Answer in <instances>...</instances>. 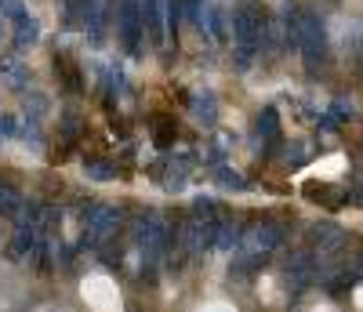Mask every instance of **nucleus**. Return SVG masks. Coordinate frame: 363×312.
Listing matches in <instances>:
<instances>
[{"mask_svg": "<svg viewBox=\"0 0 363 312\" xmlns=\"http://www.w3.org/2000/svg\"><path fill=\"white\" fill-rule=\"evenodd\" d=\"M229 33H233V62L236 69H251L258 51L269 44V22L255 0H240L236 11L229 15Z\"/></svg>", "mask_w": 363, "mask_h": 312, "instance_id": "nucleus-1", "label": "nucleus"}, {"mask_svg": "<svg viewBox=\"0 0 363 312\" xmlns=\"http://www.w3.org/2000/svg\"><path fill=\"white\" fill-rule=\"evenodd\" d=\"M131 236H135V247H138V255H142L145 265L164 262L167 251H171V240H174V233H171V225H167V218H164L160 211L138 214V222H135Z\"/></svg>", "mask_w": 363, "mask_h": 312, "instance_id": "nucleus-2", "label": "nucleus"}, {"mask_svg": "<svg viewBox=\"0 0 363 312\" xmlns=\"http://www.w3.org/2000/svg\"><path fill=\"white\" fill-rule=\"evenodd\" d=\"M298 51H301V62H306L309 73H316L327 58V33H323V22L313 11H301V18H298Z\"/></svg>", "mask_w": 363, "mask_h": 312, "instance_id": "nucleus-3", "label": "nucleus"}, {"mask_svg": "<svg viewBox=\"0 0 363 312\" xmlns=\"http://www.w3.org/2000/svg\"><path fill=\"white\" fill-rule=\"evenodd\" d=\"M80 222H84V243H102L120 229L124 214H120L116 207H109V204H91V207H84Z\"/></svg>", "mask_w": 363, "mask_h": 312, "instance_id": "nucleus-4", "label": "nucleus"}, {"mask_svg": "<svg viewBox=\"0 0 363 312\" xmlns=\"http://www.w3.org/2000/svg\"><path fill=\"white\" fill-rule=\"evenodd\" d=\"M116 37L124 44L128 55H142V11H138V0H116Z\"/></svg>", "mask_w": 363, "mask_h": 312, "instance_id": "nucleus-5", "label": "nucleus"}, {"mask_svg": "<svg viewBox=\"0 0 363 312\" xmlns=\"http://www.w3.org/2000/svg\"><path fill=\"white\" fill-rule=\"evenodd\" d=\"M309 284H316V255L313 251H294L284 258V287L287 291H306Z\"/></svg>", "mask_w": 363, "mask_h": 312, "instance_id": "nucleus-6", "label": "nucleus"}, {"mask_svg": "<svg viewBox=\"0 0 363 312\" xmlns=\"http://www.w3.org/2000/svg\"><path fill=\"white\" fill-rule=\"evenodd\" d=\"M138 11H142V29L153 48L167 44V0H138Z\"/></svg>", "mask_w": 363, "mask_h": 312, "instance_id": "nucleus-7", "label": "nucleus"}, {"mask_svg": "<svg viewBox=\"0 0 363 312\" xmlns=\"http://www.w3.org/2000/svg\"><path fill=\"white\" fill-rule=\"evenodd\" d=\"M284 247V229L277 225V222H262V225H255L244 240H240V251H251V255H277Z\"/></svg>", "mask_w": 363, "mask_h": 312, "instance_id": "nucleus-8", "label": "nucleus"}, {"mask_svg": "<svg viewBox=\"0 0 363 312\" xmlns=\"http://www.w3.org/2000/svg\"><path fill=\"white\" fill-rule=\"evenodd\" d=\"M196 33L207 37V40H215V44H225V40H229V15H225V8L215 4V0H203Z\"/></svg>", "mask_w": 363, "mask_h": 312, "instance_id": "nucleus-9", "label": "nucleus"}, {"mask_svg": "<svg viewBox=\"0 0 363 312\" xmlns=\"http://www.w3.org/2000/svg\"><path fill=\"white\" fill-rule=\"evenodd\" d=\"M342 243H345L342 225H330V222L309 225V247H313V255L330 258V255H338V251H342Z\"/></svg>", "mask_w": 363, "mask_h": 312, "instance_id": "nucleus-10", "label": "nucleus"}, {"mask_svg": "<svg viewBox=\"0 0 363 312\" xmlns=\"http://www.w3.org/2000/svg\"><path fill=\"white\" fill-rule=\"evenodd\" d=\"M189 113H193V120L203 123V128H215V123H218V99H215V91H193Z\"/></svg>", "mask_w": 363, "mask_h": 312, "instance_id": "nucleus-11", "label": "nucleus"}, {"mask_svg": "<svg viewBox=\"0 0 363 312\" xmlns=\"http://www.w3.org/2000/svg\"><path fill=\"white\" fill-rule=\"evenodd\" d=\"M37 247H40V233L15 229V236H11V243H8V258H11V262H33V258H37Z\"/></svg>", "mask_w": 363, "mask_h": 312, "instance_id": "nucleus-12", "label": "nucleus"}, {"mask_svg": "<svg viewBox=\"0 0 363 312\" xmlns=\"http://www.w3.org/2000/svg\"><path fill=\"white\" fill-rule=\"evenodd\" d=\"M11 29H15V48H18V51L33 48V44L40 40V22L29 15V11H22V15L11 22Z\"/></svg>", "mask_w": 363, "mask_h": 312, "instance_id": "nucleus-13", "label": "nucleus"}, {"mask_svg": "<svg viewBox=\"0 0 363 312\" xmlns=\"http://www.w3.org/2000/svg\"><path fill=\"white\" fill-rule=\"evenodd\" d=\"M0 77L8 80V87H15V91H22L26 87V80H29V73H26V66L15 58V55H8V58H0Z\"/></svg>", "mask_w": 363, "mask_h": 312, "instance_id": "nucleus-14", "label": "nucleus"}, {"mask_svg": "<svg viewBox=\"0 0 363 312\" xmlns=\"http://www.w3.org/2000/svg\"><path fill=\"white\" fill-rule=\"evenodd\" d=\"M236 247H240V229H236L233 222H225V218H222L218 236H215V251H222V255H233Z\"/></svg>", "mask_w": 363, "mask_h": 312, "instance_id": "nucleus-15", "label": "nucleus"}, {"mask_svg": "<svg viewBox=\"0 0 363 312\" xmlns=\"http://www.w3.org/2000/svg\"><path fill=\"white\" fill-rule=\"evenodd\" d=\"M22 204H26V196L15 189V185H8V182H0V214H18L22 211Z\"/></svg>", "mask_w": 363, "mask_h": 312, "instance_id": "nucleus-16", "label": "nucleus"}, {"mask_svg": "<svg viewBox=\"0 0 363 312\" xmlns=\"http://www.w3.org/2000/svg\"><path fill=\"white\" fill-rule=\"evenodd\" d=\"M84 174H87L91 182H116V164H109V160H91V164H84Z\"/></svg>", "mask_w": 363, "mask_h": 312, "instance_id": "nucleus-17", "label": "nucleus"}, {"mask_svg": "<svg viewBox=\"0 0 363 312\" xmlns=\"http://www.w3.org/2000/svg\"><path fill=\"white\" fill-rule=\"evenodd\" d=\"M258 135L262 138H280V113L277 109H262V116H258Z\"/></svg>", "mask_w": 363, "mask_h": 312, "instance_id": "nucleus-18", "label": "nucleus"}, {"mask_svg": "<svg viewBox=\"0 0 363 312\" xmlns=\"http://www.w3.org/2000/svg\"><path fill=\"white\" fill-rule=\"evenodd\" d=\"M44 113H48V99H44V95H29V99H26V120H29V123H40Z\"/></svg>", "mask_w": 363, "mask_h": 312, "instance_id": "nucleus-19", "label": "nucleus"}, {"mask_svg": "<svg viewBox=\"0 0 363 312\" xmlns=\"http://www.w3.org/2000/svg\"><path fill=\"white\" fill-rule=\"evenodd\" d=\"M215 174H218V182H222V185H225V189H244V185H247V182H244V178H240V174H236V171H225V167H222V164H218V167H215Z\"/></svg>", "mask_w": 363, "mask_h": 312, "instance_id": "nucleus-20", "label": "nucleus"}, {"mask_svg": "<svg viewBox=\"0 0 363 312\" xmlns=\"http://www.w3.org/2000/svg\"><path fill=\"white\" fill-rule=\"evenodd\" d=\"M356 269H359V272H363V255H359V262H356Z\"/></svg>", "mask_w": 363, "mask_h": 312, "instance_id": "nucleus-21", "label": "nucleus"}, {"mask_svg": "<svg viewBox=\"0 0 363 312\" xmlns=\"http://www.w3.org/2000/svg\"><path fill=\"white\" fill-rule=\"evenodd\" d=\"M0 37H4V18H0Z\"/></svg>", "mask_w": 363, "mask_h": 312, "instance_id": "nucleus-22", "label": "nucleus"}]
</instances>
